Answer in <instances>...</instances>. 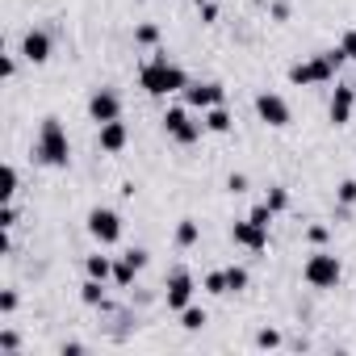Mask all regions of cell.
<instances>
[{"instance_id": "cell-2", "label": "cell", "mask_w": 356, "mask_h": 356, "mask_svg": "<svg viewBox=\"0 0 356 356\" xmlns=\"http://www.w3.org/2000/svg\"><path fill=\"white\" fill-rule=\"evenodd\" d=\"M138 84H143V92H151V97H168V92H185L189 76H185V67L168 63V55H155L151 63H143Z\"/></svg>"}, {"instance_id": "cell-11", "label": "cell", "mask_w": 356, "mask_h": 356, "mask_svg": "<svg viewBox=\"0 0 356 356\" xmlns=\"http://www.w3.org/2000/svg\"><path fill=\"white\" fill-rule=\"evenodd\" d=\"M256 113L268 126H289V101L277 92H256Z\"/></svg>"}, {"instance_id": "cell-15", "label": "cell", "mask_w": 356, "mask_h": 356, "mask_svg": "<svg viewBox=\"0 0 356 356\" xmlns=\"http://www.w3.org/2000/svg\"><path fill=\"white\" fill-rule=\"evenodd\" d=\"M138 273H143V268H138L126 252L113 260V285H122V289H126V285H134V277H138Z\"/></svg>"}, {"instance_id": "cell-33", "label": "cell", "mask_w": 356, "mask_h": 356, "mask_svg": "<svg viewBox=\"0 0 356 356\" xmlns=\"http://www.w3.org/2000/svg\"><path fill=\"white\" fill-rule=\"evenodd\" d=\"M248 218H256V222H264V227H268V222H273L277 214H273L268 206H252V214H248Z\"/></svg>"}, {"instance_id": "cell-18", "label": "cell", "mask_w": 356, "mask_h": 356, "mask_svg": "<svg viewBox=\"0 0 356 356\" xmlns=\"http://www.w3.org/2000/svg\"><path fill=\"white\" fill-rule=\"evenodd\" d=\"M206 130H214V134H227L231 130V109L227 105H214V109H206Z\"/></svg>"}, {"instance_id": "cell-19", "label": "cell", "mask_w": 356, "mask_h": 356, "mask_svg": "<svg viewBox=\"0 0 356 356\" xmlns=\"http://www.w3.org/2000/svg\"><path fill=\"white\" fill-rule=\"evenodd\" d=\"M80 302H84V306H105V281L88 277V281L80 285Z\"/></svg>"}, {"instance_id": "cell-28", "label": "cell", "mask_w": 356, "mask_h": 356, "mask_svg": "<svg viewBox=\"0 0 356 356\" xmlns=\"http://www.w3.org/2000/svg\"><path fill=\"white\" fill-rule=\"evenodd\" d=\"M0 227H5V231L17 227V206H13V202H5V210H0Z\"/></svg>"}, {"instance_id": "cell-14", "label": "cell", "mask_w": 356, "mask_h": 356, "mask_svg": "<svg viewBox=\"0 0 356 356\" xmlns=\"http://www.w3.org/2000/svg\"><path fill=\"white\" fill-rule=\"evenodd\" d=\"M97 143H101V151L118 155V151L130 143V130H126V122H122V118H118V122H105V126H101V134H97Z\"/></svg>"}, {"instance_id": "cell-29", "label": "cell", "mask_w": 356, "mask_h": 356, "mask_svg": "<svg viewBox=\"0 0 356 356\" xmlns=\"http://www.w3.org/2000/svg\"><path fill=\"white\" fill-rule=\"evenodd\" d=\"M17 310V289H5L0 293V314H13Z\"/></svg>"}, {"instance_id": "cell-5", "label": "cell", "mask_w": 356, "mask_h": 356, "mask_svg": "<svg viewBox=\"0 0 356 356\" xmlns=\"http://www.w3.org/2000/svg\"><path fill=\"white\" fill-rule=\"evenodd\" d=\"M163 130H168V138H176L181 147H193L202 138L206 122H193L185 105H172V109H163Z\"/></svg>"}, {"instance_id": "cell-21", "label": "cell", "mask_w": 356, "mask_h": 356, "mask_svg": "<svg viewBox=\"0 0 356 356\" xmlns=\"http://www.w3.org/2000/svg\"><path fill=\"white\" fill-rule=\"evenodd\" d=\"M206 293H214V298H222V293H231V285H227V268H214V273H206Z\"/></svg>"}, {"instance_id": "cell-1", "label": "cell", "mask_w": 356, "mask_h": 356, "mask_svg": "<svg viewBox=\"0 0 356 356\" xmlns=\"http://www.w3.org/2000/svg\"><path fill=\"white\" fill-rule=\"evenodd\" d=\"M34 159H38L42 168H67V163H72V143H67V130H63V122H59L55 113L42 118V126H38Z\"/></svg>"}, {"instance_id": "cell-6", "label": "cell", "mask_w": 356, "mask_h": 356, "mask_svg": "<svg viewBox=\"0 0 356 356\" xmlns=\"http://www.w3.org/2000/svg\"><path fill=\"white\" fill-rule=\"evenodd\" d=\"M88 235H92L101 248L118 243V239H122V214H118V210H105V206L88 210Z\"/></svg>"}, {"instance_id": "cell-27", "label": "cell", "mask_w": 356, "mask_h": 356, "mask_svg": "<svg viewBox=\"0 0 356 356\" xmlns=\"http://www.w3.org/2000/svg\"><path fill=\"white\" fill-rule=\"evenodd\" d=\"M335 197H339V206H356V181H339Z\"/></svg>"}, {"instance_id": "cell-31", "label": "cell", "mask_w": 356, "mask_h": 356, "mask_svg": "<svg viewBox=\"0 0 356 356\" xmlns=\"http://www.w3.org/2000/svg\"><path fill=\"white\" fill-rule=\"evenodd\" d=\"M339 51H343L348 59H356V30H348V34L339 38Z\"/></svg>"}, {"instance_id": "cell-16", "label": "cell", "mask_w": 356, "mask_h": 356, "mask_svg": "<svg viewBox=\"0 0 356 356\" xmlns=\"http://www.w3.org/2000/svg\"><path fill=\"white\" fill-rule=\"evenodd\" d=\"M84 273L97 277V281H113V260L101 256V252H97V256H84Z\"/></svg>"}, {"instance_id": "cell-32", "label": "cell", "mask_w": 356, "mask_h": 356, "mask_svg": "<svg viewBox=\"0 0 356 356\" xmlns=\"http://www.w3.org/2000/svg\"><path fill=\"white\" fill-rule=\"evenodd\" d=\"M0 76H5V80L17 76V55H5V59H0Z\"/></svg>"}, {"instance_id": "cell-7", "label": "cell", "mask_w": 356, "mask_h": 356, "mask_svg": "<svg viewBox=\"0 0 356 356\" xmlns=\"http://www.w3.org/2000/svg\"><path fill=\"white\" fill-rule=\"evenodd\" d=\"M185 105L206 113V109H214V105H227V88L214 84V80H206V84H202V80H189V84H185Z\"/></svg>"}, {"instance_id": "cell-35", "label": "cell", "mask_w": 356, "mask_h": 356, "mask_svg": "<svg viewBox=\"0 0 356 356\" xmlns=\"http://www.w3.org/2000/svg\"><path fill=\"white\" fill-rule=\"evenodd\" d=\"M202 9V22L210 26V22H218V5H214V0H206V5H197Z\"/></svg>"}, {"instance_id": "cell-8", "label": "cell", "mask_w": 356, "mask_h": 356, "mask_svg": "<svg viewBox=\"0 0 356 356\" xmlns=\"http://www.w3.org/2000/svg\"><path fill=\"white\" fill-rule=\"evenodd\" d=\"M163 298H168V310L181 314L193 302V273L189 268H172L168 273V285H163Z\"/></svg>"}, {"instance_id": "cell-36", "label": "cell", "mask_w": 356, "mask_h": 356, "mask_svg": "<svg viewBox=\"0 0 356 356\" xmlns=\"http://www.w3.org/2000/svg\"><path fill=\"white\" fill-rule=\"evenodd\" d=\"M327 235H331V231H327V227H318V222L306 231V239H310V243H327Z\"/></svg>"}, {"instance_id": "cell-30", "label": "cell", "mask_w": 356, "mask_h": 356, "mask_svg": "<svg viewBox=\"0 0 356 356\" xmlns=\"http://www.w3.org/2000/svg\"><path fill=\"white\" fill-rule=\"evenodd\" d=\"M0 348H5V352H17V348H22V335H17V331H0Z\"/></svg>"}, {"instance_id": "cell-17", "label": "cell", "mask_w": 356, "mask_h": 356, "mask_svg": "<svg viewBox=\"0 0 356 356\" xmlns=\"http://www.w3.org/2000/svg\"><path fill=\"white\" fill-rule=\"evenodd\" d=\"M172 239H176V248H193V243L202 239V227H197L193 218H181V222H176V235H172Z\"/></svg>"}, {"instance_id": "cell-23", "label": "cell", "mask_w": 356, "mask_h": 356, "mask_svg": "<svg viewBox=\"0 0 356 356\" xmlns=\"http://www.w3.org/2000/svg\"><path fill=\"white\" fill-rule=\"evenodd\" d=\"M273 214H281V210H289V189H281V185H273L268 189V202H264Z\"/></svg>"}, {"instance_id": "cell-10", "label": "cell", "mask_w": 356, "mask_h": 356, "mask_svg": "<svg viewBox=\"0 0 356 356\" xmlns=\"http://www.w3.org/2000/svg\"><path fill=\"white\" fill-rule=\"evenodd\" d=\"M231 239H235L239 248H248V252H264V248H268V227L256 222V218H239V222L231 227Z\"/></svg>"}, {"instance_id": "cell-37", "label": "cell", "mask_w": 356, "mask_h": 356, "mask_svg": "<svg viewBox=\"0 0 356 356\" xmlns=\"http://www.w3.org/2000/svg\"><path fill=\"white\" fill-rule=\"evenodd\" d=\"M273 17H277V22H285V17H289V5H285V0H277V5H273Z\"/></svg>"}, {"instance_id": "cell-3", "label": "cell", "mask_w": 356, "mask_h": 356, "mask_svg": "<svg viewBox=\"0 0 356 356\" xmlns=\"http://www.w3.org/2000/svg\"><path fill=\"white\" fill-rule=\"evenodd\" d=\"M343 63H348V55H343L339 47H335V51H323V55H314V59H306V63H293V67H289V84H298V88L331 84Z\"/></svg>"}, {"instance_id": "cell-4", "label": "cell", "mask_w": 356, "mask_h": 356, "mask_svg": "<svg viewBox=\"0 0 356 356\" xmlns=\"http://www.w3.org/2000/svg\"><path fill=\"white\" fill-rule=\"evenodd\" d=\"M302 277H306V285H314V289H335L339 277H343V264H339V256H331V252H314V256L306 260Z\"/></svg>"}, {"instance_id": "cell-13", "label": "cell", "mask_w": 356, "mask_h": 356, "mask_svg": "<svg viewBox=\"0 0 356 356\" xmlns=\"http://www.w3.org/2000/svg\"><path fill=\"white\" fill-rule=\"evenodd\" d=\"M22 59L26 63H47L51 59V34L47 30H26V38H22Z\"/></svg>"}, {"instance_id": "cell-25", "label": "cell", "mask_w": 356, "mask_h": 356, "mask_svg": "<svg viewBox=\"0 0 356 356\" xmlns=\"http://www.w3.org/2000/svg\"><path fill=\"white\" fill-rule=\"evenodd\" d=\"M134 42H138V47H155V42H159V26H151V22L138 26V30H134Z\"/></svg>"}, {"instance_id": "cell-9", "label": "cell", "mask_w": 356, "mask_h": 356, "mask_svg": "<svg viewBox=\"0 0 356 356\" xmlns=\"http://www.w3.org/2000/svg\"><path fill=\"white\" fill-rule=\"evenodd\" d=\"M88 118H92L97 126L118 122V118H122V97H118V92H109V88H97V92L88 97Z\"/></svg>"}, {"instance_id": "cell-34", "label": "cell", "mask_w": 356, "mask_h": 356, "mask_svg": "<svg viewBox=\"0 0 356 356\" xmlns=\"http://www.w3.org/2000/svg\"><path fill=\"white\" fill-rule=\"evenodd\" d=\"M227 189H231V193H243V189H248V176H243V172H231V181H227Z\"/></svg>"}, {"instance_id": "cell-20", "label": "cell", "mask_w": 356, "mask_h": 356, "mask_svg": "<svg viewBox=\"0 0 356 356\" xmlns=\"http://www.w3.org/2000/svg\"><path fill=\"white\" fill-rule=\"evenodd\" d=\"M13 197H17V168L5 163L0 168V202H13Z\"/></svg>"}, {"instance_id": "cell-22", "label": "cell", "mask_w": 356, "mask_h": 356, "mask_svg": "<svg viewBox=\"0 0 356 356\" xmlns=\"http://www.w3.org/2000/svg\"><path fill=\"white\" fill-rule=\"evenodd\" d=\"M181 327H185V331H202V327H206V310L189 302V306L181 310Z\"/></svg>"}, {"instance_id": "cell-38", "label": "cell", "mask_w": 356, "mask_h": 356, "mask_svg": "<svg viewBox=\"0 0 356 356\" xmlns=\"http://www.w3.org/2000/svg\"><path fill=\"white\" fill-rule=\"evenodd\" d=\"M193 5H206V0H193Z\"/></svg>"}, {"instance_id": "cell-12", "label": "cell", "mask_w": 356, "mask_h": 356, "mask_svg": "<svg viewBox=\"0 0 356 356\" xmlns=\"http://www.w3.org/2000/svg\"><path fill=\"white\" fill-rule=\"evenodd\" d=\"M352 105H356V88H352V84H335L331 105H327V118H331L335 126H348V122H352Z\"/></svg>"}, {"instance_id": "cell-26", "label": "cell", "mask_w": 356, "mask_h": 356, "mask_svg": "<svg viewBox=\"0 0 356 356\" xmlns=\"http://www.w3.org/2000/svg\"><path fill=\"white\" fill-rule=\"evenodd\" d=\"M256 348H281V331H273V327L256 331Z\"/></svg>"}, {"instance_id": "cell-24", "label": "cell", "mask_w": 356, "mask_h": 356, "mask_svg": "<svg viewBox=\"0 0 356 356\" xmlns=\"http://www.w3.org/2000/svg\"><path fill=\"white\" fill-rule=\"evenodd\" d=\"M248 281H252V277H248V268H243V264H231V268H227V285H231V293L248 289Z\"/></svg>"}]
</instances>
